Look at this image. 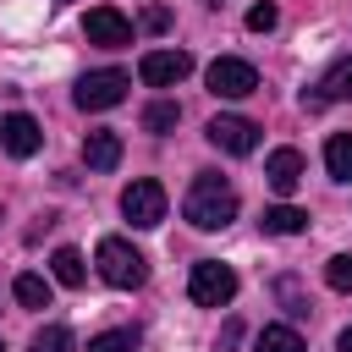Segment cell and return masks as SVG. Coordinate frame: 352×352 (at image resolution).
<instances>
[{
  "label": "cell",
  "instance_id": "cell-13",
  "mask_svg": "<svg viewBox=\"0 0 352 352\" xmlns=\"http://www.w3.org/2000/svg\"><path fill=\"white\" fill-rule=\"evenodd\" d=\"M270 236H297V231H308V214L297 209V204H275V209H264V220H258Z\"/></svg>",
  "mask_w": 352,
  "mask_h": 352
},
{
  "label": "cell",
  "instance_id": "cell-29",
  "mask_svg": "<svg viewBox=\"0 0 352 352\" xmlns=\"http://www.w3.org/2000/svg\"><path fill=\"white\" fill-rule=\"evenodd\" d=\"M0 352H6V346H0Z\"/></svg>",
  "mask_w": 352,
  "mask_h": 352
},
{
  "label": "cell",
  "instance_id": "cell-22",
  "mask_svg": "<svg viewBox=\"0 0 352 352\" xmlns=\"http://www.w3.org/2000/svg\"><path fill=\"white\" fill-rule=\"evenodd\" d=\"M275 297L286 302V314H292V319H308V297H302V286H297L292 275H280V280H275Z\"/></svg>",
  "mask_w": 352,
  "mask_h": 352
},
{
  "label": "cell",
  "instance_id": "cell-24",
  "mask_svg": "<svg viewBox=\"0 0 352 352\" xmlns=\"http://www.w3.org/2000/svg\"><path fill=\"white\" fill-rule=\"evenodd\" d=\"M275 22H280V11H275V6H270V0H264V6H253V11H248V28H253V33H270V28H275Z\"/></svg>",
  "mask_w": 352,
  "mask_h": 352
},
{
  "label": "cell",
  "instance_id": "cell-27",
  "mask_svg": "<svg viewBox=\"0 0 352 352\" xmlns=\"http://www.w3.org/2000/svg\"><path fill=\"white\" fill-rule=\"evenodd\" d=\"M324 104H330V99H324V88H302V110H308V116H314V110H324Z\"/></svg>",
  "mask_w": 352,
  "mask_h": 352
},
{
  "label": "cell",
  "instance_id": "cell-17",
  "mask_svg": "<svg viewBox=\"0 0 352 352\" xmlns=\"http://www.w3.org/2000/svg\"><path fill=\"white\" fill-rule=\"evenodd\" d=\"M138 324H121V330H104V336H94L88 341V352H138Z\"/></svg>",
  "mask_w": 352,
  "mask_h": 352
},
{
  "label": "cell",
  "instance_id": "cell-26",
  "mask_svg": "<svg viewBox=\"0 0 352 352\" xmlns=\"http://www.w3.org/2000/svg\"><path fill=\"white\" fill-rule=\"evenodd\" d=\"M236 341H242V324H236V319H226V324H220V341H214V346H220V352H231Z\"/></svg>",
  "mask_w": 352,
  "mask_h": 352
},
{
  "label": "cell",
  "instance_id": "cell-7",
  "mask_svg": "<svg viewBox=\"0 0 352 352\" xmlns=\"http://www.w3.org/2000/svg\"><path fill=\"white\" fill-rule=\"evenodd\" d=\"M187 72H192V55H187V50H148V55L138 60V77H143L148 88H176Z\"/></svg>",
  "mask_w": 352,
  "mask_h": 352
},
{
  "label": "cell",
  "instance_id": "cell-6",
  "mask_svg": "<svg viewBox=\"0 0 352 352\" xmlns=\"http://www.w3.org/2000/svg\"><path fill=\"white\" fill-rule=\"evenodd\" d=\"M126 88H132V77L126 72H88L82 82H77V110H110V104H121L126 99Z\"/></svg>",
  "mask_w": 352,
  "mask_h": 352
},
{
  "label": "cell",
  "instance_id": "cell-25",
  "mask_svg": "<svg viewBox=\"0 0 352 352\" xmlns=\"http://www.w3.org/2000/svg\"><path fill=\"white\" fill-rule=\"evenodd\" d=\"M143 28H148V33H165V28H170V11H165V6H148V11H143Z\"/></svg>",
  "mask_w": 352,
  "mask_h": 352
},
{
  "label": "cell",
  "instance_id": "cell-28",
  "mask_svg": "<svg viewBox=\"0 0 352 352\" xmlns=\"http://www.w3.org/2000/svg\"><path fill=\"white\" fill-rule=\"evenodd\" d=\"M336 352H352V324L341 330V341H336Z\"/></svg>",
  "mask_w": 352,
  "mask_h": 352
},
{
  "label": "cell",
  "instance_id": "cell-9",
  "mask_svg": "<svg viewBox=\"0 0 352 352\" xmlns=\"http://www.w3.org/2000/svg\"><path fill=\"white\" fill-rule=\"evenodd\" d=\"M82 33H88V44H99V50H121V44H132V22H126L116 6H94V11L82 16Z\"/></svg>",
  "mask_w": 352,
  "mask_h": 352
},
{
  "label": "cell",
  "instance_id": "cell-14",
  "mask_svg": "<svg viewBox=\"0 0 352 352\" xmlns=\"http://www.w3.org/2000/svg\"><path fill=\"white\" fill-rule=\"evenodd\" d=\"M50 275H55L60 286H82V280H88L82 253H77V248H55V253H50Z\"/></svg>",
  "mask_w": 352,
  "mask_h": 352
},
{
  "label": "cell",
  "instance_id": "cell-3",
  "mask_svg": "<svg viewBox=\"0 0 352 352\" xmlns=\"http://www.w3.org/2000/svg\"><path fill=\"white\" fill-rule=\"evenodd\" d=\"M187 292H192V302H198V308H226V302L236 297V270H231V264H220V258H198V264H192Z\"/></svg>",
  "mask_w": 352,
  "mask_h": 352
},
{
  "label": "cell",
  "instance_id": "cell-1",
  "mask_svg": "<svg viewBox=\"0 0 352 352\" xmlns=\"http://www.w3.org/2000/svg\"><path fill=\"white\" fill-rule=\"evenodd\" d=\"M182 214H187L198 231L231 226V220H236V192H231V182L214 176V170H198L192 187H187V198H182Z\"/></svg>",
  "mask_w": 352,
  "mask_h": 352
},
{
  "label": "cell",
  "instance_id": "cell-2",
  "mask_svg": "<svg viewBox=\"0 0 352 352\" xmlns=\"http://www.w3.org/2000/svg\"><path fill=\"white\" fill-rule=\"evenodd\" d=\"M94 264H99L104 286H116V292H132V286L148 280V258H143L126 236H104V242L94 248Z\"/></svg>",
  "mask_w": 352,
  "mask_h": 352
},
{
  "label": "cell",
  "instance_id": "cell-19",
  "mask_svg": "<svg viewBox=\"0 0 352 352\" xmlns=\"http://www.w3.org/2000/svg\"><path fill=\"white\" fill-rule=\"evenodd\" d=\"M11 292H16L22 308H50V280H44V275H16Z\"/></svg>",
  "mask_w": 352,
  "mask_h": 352
},
{
  "label": "cell",
  "instance_id": "cell-11",
  "mask_svg": "<svg viewBox=\"0 0 352 352\" xmlns=\"http://www.w3.org/2000/svg\"><path fill=\"white\" fill-rule=\"evenodd\" d=\"M264 182L286 198V192H297V182H302V154L297 148H275L270 160H264Z\"/></svg>",
  "mask_w": 352,
  "mask_h": 352
},
{
  "label": "cell",
  "instance_id": "cell-18",
  "mask_svg": "<svg viewBox=\"0 0 352 352\" xmlns=\"http://www.w3.org/2000/svg\"><path fill=\"white\" fill-rule=\"evenodd\" d=\"M182 121V104L176 99H154L148 110H143V132H170Z\"/></svg>",
  "mask_w": 352,
  "mask_h": 352
},
{
  "label": "cell",
  "instance_id": "cell-21",
  "mask_svg": "<svg viewBox=\"0 0 352 352\" xmlns=\"http://www.w3.org/2000/svg\"><path fill=\"white\" fill-rule=\"evenodd\" d=\"M77 341H72V330L66 324H44L33 341H28V352H72Z\"/></svg>",
  "mask_w": 352,
  "mask_h": 352
},
{
  "label": "cell",
  "instance_id": "cell-5",
  "mask_svg": "<svg viewBox=\"0 0 352 352\" xmlns=\"http://www.w3.org/2000/svg\"><path fill=\"white\" fill-rule=\"evenodd\" d=\"M209 94L214 99H248L253 88H258V72H253V60H236V55H220V60H209Z\"/></svg>",
  "mask_w": 352,
  "mask_h": 352
},
{
  "label": "cell",
  "instance_id": "cell-15",
  "mask_svg": "<svg viewBox=\"0 0 352 352\" xmlns=\"http://www.w3.org/2000/svg\"><path fill=\"white\" fill-rule=\"evenodd\" d=\"M324 170H330L336 182H352V132H336V138L324 143Z\"/></svg>",
  "mask_w": 352,
  "mask_h": 352
},
{
  "label": "cell",
  "instance_id": "cell-4",
  "mask_svg": "<svg viewBox=\"0 0 352 352\" xmlns=\"http://www.w3.org/2000/svg\"><path fill=\"white\" fill-rule=\"evenodd\" d=\"M165 204H170V198H165V187H160L154 176H138V182L121 192V214H126L138 231L160 226V220H165Z\"/></svg>",
  "mask_w": 352,
  "mask_h": 352
},
{
  "label": "cell",
  "instance_id": "cell-23",
  "mask_svg": "<svg viewBox=\"0 0 352 352\" xmlns=\"http://www.w3.org/2000/svg\"><path fill=\"white\" fill-rule=\"evenodd\" d=\"M324 280H330L336 292H352V253H336V258L324 264Z\"/></svg>",
  "mask_w": 352,
  "mask_h": 352
},
{
  "label": "cell",
  "instance_id": "cell-12",
  "mask_svg": "<svg viewBox=\"0 0 352 352\" xmlns=\"http://www.w3.org/2000/svg\"><path fill=\"white\" fill-rule=\"evenodd\" d=\"M82 165H88V170H116V165H121V138L104 132V126L88 132V138H82Z\"/></svg>",
  "mask_w": 352,
  "mask_h": 352
},
{
  "label": "cell",
  "instance_id": "cell-16",
  "mask_svg": "<svg viewBox=\"0 0 352 352\" xmlns=\"http://www.w3.org/2000/svg\"><path fill=\"white\" fill-rule=\"evenodd\" d=\"M253 352H308V346H302V336L292 324H264L258 341H253Z\"/></svg>",
  "mask_w": 352,
  "mask_h": 352
},
{
  "label": "cell",
  "instance_id": "cell-10",
  "mask_svg": "<svg viewBox=\"0 0 352 352\" xmlns=\"http://www.w3.org/2000/svg\"><path fill=\"white\" fill-rule=\"evenodd\" d=\"M0 143H6V154H11V160H33V154H38V143H44V132H38V121H33V116H22V110H16V116H6V121H0Z\"/></svg>",
  "mask_w": 352,
  "mask_h": 352
},
{
  "label": "cell",
  "instance_id": "cell-8",
  "mask_svg": "<svg viewBox=\"0 0 352 352\" xmlns=\"http://www.w3.org/2000/svg\"><path fill=\"white\" fill-rule=\"evenodd\" d=\"M204 132L220 154H253L258 148V121H248V116H214Z\"/></svg>",
  "mask_w": 352,
  "mask_h": 352
},
{
  "label": "cell",
  "instance_id": "cell-20",
  "mask_svg": "<svg viewBox=\"0 0 352 352\" xmlns=\"http://www.w3.org/2000/svg\"><path fill=\"white\" fill-rule=\"evenodd\" d=\"M319 88H324V99H352V55H341V60L324 72Z\"/></svg>",
  "mask_w": 352,
  "mask_h": 352
}]
</instances>
